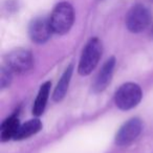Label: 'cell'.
<instances>
[{
  "label": "cell",
  "instance_id": "cell-1",
  "mask_svg": "<svg viewBox=\"0 0 153 153\" xmlns=\"http://www.w3.org/2000/svg\"><path fill=\"white\" fill-rule=\"evenodd\" d=\"M103 53L102 42L98 38H91L85 45L78 66V71L81 76H88L99 64Z\"/></svg>",
  "mask_w": 153,
  "mask_h": 153
},
{
  "label": "cell",
  "instance_id": "cell-2",
  "mask_svg": "<svg viewBox=\"0 0 153 153\" xmlns=\"http://www.w3.org/2000/svg\"><path fill=\"white\" fill-rule=\"evenodd\" d=\"M51 24L53 32L57 35H64L69 32L74 24V13L68 2H60L53 9L51 15Z\"/></svg>",
  "mask_w": 153,
  "mask_h": 153
},
{
  "label": "cell",
  "instance_id": "cell-3",
  "mask_svg": "<svg viewBox=\"0 0 153 153\" xmlns=\"http://www.w3.org/2000/svg\"><path fill=\"white\" fill-rule=\"evenodd\" d=\"M143 98V91L140 85L135 83H125L117 90L114 102L121 110H130L136 107Z\"/></svg>",
  "mask_w": 153,
  "mask_h": 153
},
{
  "label": "cell",
  "instance_id": "cell-4",
  "mask_svg": "<svg viewBox=\"0 0 153 153\" xmlns=\"http://www.w3.org/2000/svg\"><path fill=\"white\" fill-rule=\"evenodd\" d=\"M151 22V13L148 7L136 4L129 10L126 16V26L132 33H140L149 26Z\"/></svg>",
  "mask_w": 153,
  "mask_h": 153
},
{
  "label": "cell",
  "instance_id": "cell-5",
  "mask_svg": "<svg viewBox=\"0 0 153 153\" xmlns=\"http://www.w3.org/2000/svg\"><path fill=\"white\" fill-rule=\"evenodd\" d=\"M7 67L15 72H25L32 68L34 58L30 51L25 48H16L7 53L5 58Z\"/></svg>",
  "mask_w": 153,
  "mask_h": 153
},
{
  "label": "cell",
  "instance_id": "cell-6",
  "mask_svg": "<svg viewBox=\"0 0 153 153\" xmlns=\"http://www.w3.org/2000/svg\"><path fill=\"white\" fill-rule=\"evenodd\" d=\"M142 130L143 123L140 119L137 117L130 119L119 129L115 135V144L120 147L128 146L138 137Z\"/></svg>",
  "mask_w": 153,
  "mask_h": 153
},
{
  "label": "cell",
  "instance_id": "cell-7",
  "mask_svg": "<svg viewBox=\"0 0 153 153\" xmlns=\"http://www.w3.org/2000/svg\"><path fill=\"white\" fill-rule=\"evenodd\" d=\"M49 18L37 17L32 20L28 26V35L32 41L38 44L45 43L53 34Z\"/></svg>",
  "mask_w": 153,
  "mask_h": 153
},
{
  "label": "cell",
  "instance_id": "cell-8",
  "mask_svg": "<svg viewBox=\"0 0 153 153\" xmlns=\"http://www.w3.org/2000/svg\"><path fill=\"white\" fill-rule=\"evenodd\" d=\"M115 67V58L111 57L105 62L102 69L97 76L96 80L94 82V90L96 92H102L107 88V86L110 84L111 79H112L113 70Z\"/></svg>",
  "mask_w": 153,
  "mask_h": 153
},
{
  "label": "cell",
  "instance_id": "cell-9",
  "mask_svg": "<svg viewBox=\"0 0 153 153\" xmlns=\"http://www.w3.org/2000/svg\"><path fill=\"white\" fill-rule=\"evenodd\" d=\"M42 129V123L39 119H33L27 121L24 124H20L19 128H18L17 132H16L14 140H21L28 138L30 136L35 135L38 133L40 130Z\"/></svg>",
  "mask_w": 153,
  "mask_h": 153
},
{
  "label": "cell",
  "instance_id": "cell-10",
  "mask_svg": "<svg viewBox=\"0 0 153 153\" xmlns=\"http://www.w3.org/2000/svg\"><path fill=\"white\" fill-rule=\"evenodd\" d=\"M51 87V82H45L44 84L41 85L38 94H37V98H36V100H35L34 107H33V113H34L36 117H40V115L43 114V112H44L47 101H48Z\"/></svg>",
  "mask_w": 153,
  "mask_h": 153
},
{
  "label": "cell",
  "instance_id": "cell-11",
  "mask_svg": "<svg viewBox=\"0 0 153 153\" xmlns=\"http://www.w3.org/2000/svg\"><path fill=\"white\" fill-rule=\"evenodd\" d=\"M74 71V66L69 65L67 68L65 69V71L62 74L61 79L58 82L57 87L55 88V91L53 94V99L55 102H60L64 99L66 92L68 90V86H69V82L71 79V74Z\"/></svg>",
  "mask_w": 153,
  "mask_h": 153
},
{
  "label": "cell",
  "instance_id": "cell-12",
  "mask_svg": "<svg viewBox=\"0 0 153 153\" xmlns=\"http://www.w3.org/2000/svg\"><path fill=\"white\" fill-rule=\"evenodd\" d=\"M20 126L19 119L15 115L7 117V120L2 122L1 127H0V136L2 142H7L11 138H14L18 128Z\"/></svg>",
  "mask_w": 153,
  "mask_h": 153
},
{
  "label": "cell",
  "instance_id": "cell-13",
  "mask_svg": "<svg viewBox=\"0 0 153 153\" xmlns=\"http://www.w3.org/2000/svg\"><path fill=\"white\" fill-rule=\"evenodd\" d=\"M12 82V70L5 67L1 68V74H0V84H1V88H5L11 84Z\"/></svg>",
  "mask_w": 153,
  "mask_h": 153
},
{
  "label": "cell",
  "instance_id": "cell-14",
  "mask_svg": "<svg viewBox=\"0 0 153 153\" xmlns=\"http://www.w3.org/2000/svg\"><path fill=\"white\" fill-rule=\"evenodd\" d=\"M152 34H153V27H152Z\"/></svg>",
  "mask_w": 153,
  "mask_h": 153
}]
</instances>
